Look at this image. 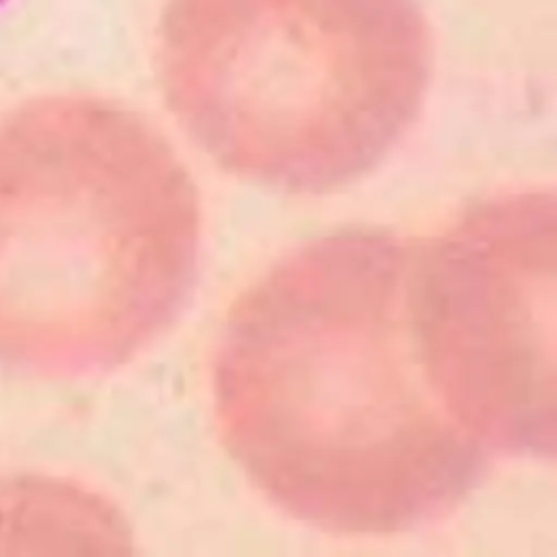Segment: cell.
Returning <instances> with one entry per match:
<instances>
[{
  "label": "cell",
  "mask_w": 557,
  "mask_h": 557,
  "mask_svg": "<svg viewBox=\"0 0 557 557\" xmlns=\"http://www.w3.org/2000/svg\"><path fill=\"white\" fill-rule=\"evenodd\" d=\"M416 242L355 228L300 246L233 305L215 346L224 446L270 503L318 529L429 527L492 466L426 379Z\"/></svg>",
  "instance_id": "6da1fadb"
},
{
  "label": "cell",
  "mask_w": 557,
  "mask_h": 557,
  "mask_svg": "<svg viewBox=\"0 0 557 557\" xmlns=\"http://www.w3.org/2000/svg\"><path fill=\"white\" fill-rule=\"evenodd\" d=\"M200 246L189 172L137 111L54 96L0 117V368L128 363L185 309Z\"/></svg>",
  "instance_id": "7a4b0ae2"
},
{
  "label": "cell",
  "mask_w": 557,
  "mask_h": 557,
  "mask_svg": "<svg viewBox=\"0 0 557 557\" xmlns=\"http://www.w3.org/2000/svg\"><path fill=\"white\" fill-rule=\"evenodd\" d=\"M159 76L170 111L220 168L322 194L409 135L431 35L418 0H168Z\"/></svg>",
  "instance_id": "3957f363"
},
{
  "label": "cell",
  "mask_w": 557,
  "mask_h": 557,
  "mask_svg": "<svg viewBox=\"0 0 557 557\" xmlns=\"http://www.w3.org/2000/svg\"><path fill=\"white\" fill-rule=\"evenodd\" d=\"M411 320L426 379L492 455L557 450V198L518 189L416 242Z\"/></svg>",
  "instance_id": "277c9868"
},
{
  "label": "cell",
  "mask_w": 557,
  "mask_h": 557,
  "mask_svg": "<svg viewBox=\"0 0 557 557\" xmlns=\"http://www.w3.org/2000/svg\"><path fill=\"white\" fill-rule=\"evenodd\" d=\"M0 2H2V0H0Z\"/></svg>",
  "instance_id": "5b68a950"
}]
</instances>
